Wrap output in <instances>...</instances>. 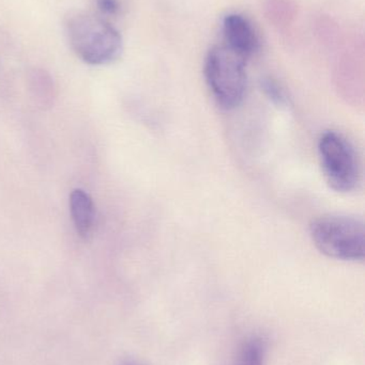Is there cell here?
I'll return each instance as SVG.
<instances>
[{"label":"cell","mask_w":365,"mask_h":365,"mask_svg":"<svg viewBox=\"0 0 365 365\" xmlns=\"http://www.w3.org/2000/svg\"><path fill=\"white\" fill-rule=\"evenodd\" d=\"M71 46L86 63L104 66L116 61L122 53V38L117 29L101 17L76 13L66 21Z\"/></svg>","instance_id":"6da1fadb"},{"label":"cell","mask_w":365,"mask_h":365,"mask_svg":"<svg viewBox=\"0 0 365 365\" xmlns=\"http://www.w3.org/2000/svg\"><path fill=\"white\" fill-rule=\"evenodd\" d=\"M310 234L316 248L327 257L342 261L364 259V225L356 217H319L311 223Z\"/></svg>","instance_id":"7a4b0ae2"},{"label":"cell","mask_w":365,"mask_h":365,"mask_svg":"<svg viewBox=\"0 0 365 365\" xmlns=\"http://www.w3.org/2000/svg\"><path fill=\"white\" fill-rule=\"evenodd\" d=\"M246 60L225 46H214L205 60V78L214 100L223 108L239 106L246 96Z\"/></svg>","instance_id":"3957f363"},{"label":"cell","mask_w":365,"mask_h":365,"mask_svg":"<svg viewBox=\"0 0 365 365\" xmlns=\"http://www.w3.org/2000/svg\"><path fill=\"white\" fill-rule=\"evenodd\" d=\"M319 156L326 181L338 192H351L360 179L357 153L351 141L336 130H328L319 139Z\"/></svg>","instance_id":"277c9868"},{"label":"cell","mask_w":365,"mask_h":365,"mask_svg":"<svg viewBox=\"0 0 365 365\" xmlns=\"http://www.w3.org/2000/svg\"><path fill=\"white\" fill-rule=\"evenodd\" d=\"M223 36L225 46L248 60L259 48V36L246 17L231 13L223 19Z\"/></svg>","instance_id":"5b68a950"},{"label":"cell","mask_w":365,"mask_h":365,"mask_svg":"<svg viewBox=\"0 0 365 365\" xmlns=\"http://www.w3.org/2000/svg\"><path fill=\"white\" fill-rule=\"evenodd\" d=\"M70 210L77 234L83 240H89L94 225V205L91 197L83 189L71 193Z\"/></svg>","instance_id":"8992f818"},{"label":"cell","mask_w":365,"mask_h":365,"mask_svg":"<svg viewBox=\"0 0 365 365\" xmlns=\"http://www.w3.org/2000/svg\"><path fill=\"white\" fill-rule=\"evenodd\" d=\"M264 344L261 339L246 341L240 354L239 365H263Z\"/></svg>","instance_id":"52a82bcc"},{"label":"cell","mask_w":365,"mask_h":365,"mask_svg":"<svg viewBox=\"0 0 365 365\" xmlns=\"http://www.w3.org/2000/svg\"><path fill=\"white\" fill-rule=\"evenodd\" d=\"M96 4L105 14H116L119 9L117 0H96Z\"/></svg>","instance_id":"ba28073f"},{"label":"cell","mask_w":365,"mask_h":365,"mask_svg":"<svg viewBox=\"0 0 365 365\" xmlns=\"http://www.w3.org/2000/svg\"><path fill=\"white\" fill-rule=\"evenodd\" d=\"M122 365H139V364H134V362H126V364H124Z\"/></svg>","instance_id":"9c48e42d"}]
</instances>
